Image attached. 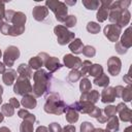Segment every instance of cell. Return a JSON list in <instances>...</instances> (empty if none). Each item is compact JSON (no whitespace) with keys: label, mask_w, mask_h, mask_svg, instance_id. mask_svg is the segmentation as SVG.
I'll list each match as a JSON object with an SVG mask.
<instances>
[{"label":"cell","mask_w":132,"mask_h":132,"mask_svg":"<svg viewBox=\"0 0 132 132\" xmlns=\"http://www.w3.org/2000/svg\"><path fill=\"white\" fill-rule=\"evenodd\" d=\"M32 92V85L30 82V79L18 76L14 84H13V93L20 96H25L27 94H30Z\"/></svg>","instance_id":"cell-5"},{"label":"cell","mask_w":132,"mask_h":132,"mask_svg":"<svg viewBox=\"0 0 132 132\" xmlns=\"http://www.w3.org/2000/svg\"><path fill=\"white\" fill-rule=\"evenodd\" d=\"M124 132H132V127L131 126H128L127 128L124 129Z\"/></svg>","instance_id":"cell-57"},{"label":"cell","mask_w":132,"mask_h":132,"mask_svg":"<svg viewBox=\"0 0 132 132\" xmlns=\"http://www.w3.org/2000/svg\"><path fill=\"white\" fill-rule=\"evenodd\" d=\"M117 112H119V119L123 122H131L132 111L129 107L126 106L124 102H120L117 106Z\"/></svg>","instance_id":"cell-11"},{"label":"cell","mask_w":132,"mask_h":132,"mask_svg":"<svg viewBox=\"0 0 132 132\" xmlns=\"http://www.w3.org/2000/svg\"><path fill=\"white\" fill-rule=\"evenodd\" d=\"M79 129H80V132H92L95 129V127H94V125L92 123L86 121V122H82L80 124Z\"/></svg>","instance_id":"cell-41"},{"label":"cell","mask_w":132,"mask_h":132,"mask_svg":"<svg viewBox=\"0 0 132 132\" xmlns=\"http://www.w3.org/2000/svg\"><path fill=\"white\" fill-rule=\"evenodd\" d=\"M52 77V73L45 71L42 68L36 70L33 73L34 85L32 87V92L35 97H41L48 91Z\"/></svg>","instance_id":"cell-1"},{"label":"cell","mask_w":132,"mask_h":132,"mask_svg":"<svg viewBox=\"0 0 132 132\" xmlns=\"http://www.w3.org/2000/svg\"><path fill=\"white\" fill-rule=\"evenodd\" d=\"M102 111L104 112V114L107 118H111V117L116 116V113H117V107L114 105H107V106L104 107V109Z\"/></svg>","instance_id":"cell-39"},{"label":"cell","mask_w":132,"mask_h":132,"mask_svg":"<svg viewBox=\"0 0 132 132\" xmlns=\"http://www.w3.org/2000/svg\"><path fill=\"white\" fill-rule=\"evenodd\" d=\"M1 56H2V52H1V50H0V58H1Z\"/></svg>","instance_id":"cell-64"},{"label":"cell","mask_w":132,"mask_h":132,"mask_svg":"<svg viewBox=\"0 0 132 132\" xmlns=\"http://www.w3.org/2000/svg\"><path fill=\"white\" fill-rule=\"evenodd\" d=\"M121 98L124 100V102H130V101H131V99H132V89H131V85H128L127 87H125V88L123 89Z\"/></svg>","instance_id":"cell-34"},{"label":"cell","mask_w":132,"mask_h":132,"mask_svg":"<svg viewBox=\"0 0 132 132\" xmlns=\"http://www.w3.org/2000/svg\"><path fill=\"white\" fill-rule=\"evenodd\" d=\"M1 112L3 113L4 117H12L14 114V108L9 104V103H5L2 105L1 107Z\"/></svg>","instance_id":"cell-36"},{"label":"cell","mask_w":132,"mask_h":132,"mask_svg":"<svg viewBox=\"0 0 132 132\" xmlns=\"http://www.w3.org/2000/svg\"><path fill=\"white\" fill-rule=\"evenodd\" d=\"M6 71V66L3 62H0V74H3Z\"/></svg>","instance_id":"cell-55"},{"label":"cell","mask_w":132,"mask_h":132,"mask_svg":"<svg viewBox=\"0 0 132 132\" xmlns=\"http://www.w3.org/2000/svg\"><path fill=\"white\" fill-rule=\"evenodd\" d=\"M102 73H103V67L100 64H92L89 69V72H88V74L93 77H97V76L101 75Z\"/></svg>","instance_id":"cell-30"},{"label":"cell","mask_w":132,"mask_h":132,"mask_svg":"<svg viewBox=\"0 0 132 132\" xmlns=\"http://www.w3.org/2000/svg\"><path fill=\"white\" fill-rule=\"evenodd\" d=\"M65 118H66V121L69 123V124H75L77 121H78V118H79V112L70 104V105H67L66 107V111H65Z\"/></svg>","instance_id":"cell-18"},{"label":"cell","mask_w":132,"mask_h":132,"mask_svg":"<svg viewBox=\"0 0 132 132\" xmlns=\"http://www.w3.org/2000/svg\"><path fill=\"white\" fill-rule=\"evenodd\" d=\"M26 109H34L37 105V100L36 97L34 95L31 94H27L25 96H23L21 102H20Z\"/></svg>","instance_id":"cell-19"},{"label":"cell","mask_w":132,"mask_h":132,"mask_svg":"<svg viewBox=\"0 0 132 132\" xmlns=\"http://www.w3.org/2000/svg\"><path fill=\"white\" fill-rule=\"evenodd\" d=\"M112 1L110 0H101L100 1V6L98 7L97 13H96V19L99 23H103L108 19V13H109V7Z\"/></svg>","instance_id":"cell-8"},{"label":"cell","mask_w":132,"mask_h":132,"mask_svg":"<svg viewBox=\"0 0 132 132\" xmlns=\"http://www.w3.org/2000/svg\"><path fill=\"white\" fill-rule=\"evenodd\" d=\"M2 94H3V87L0 85V96H1Z\"/></svg>","instance_id":"cell-61"},{"label":"cell","mask_w":132,"mask_h":132,"mask_svg":"<svg viewBox=\"0 0 132 132\" xmlns=\"http://www.w3.org/2000/svg\"><path fill=\"white\" fill-rule=\"evenodd\" d=\"M106 129L109 130L110 132H118L120 129V124H119V118L117 116H113L111 118H108L106 121Z\"/></svg>","instance_id":"cell-24"},{"label":"cell","mask_w":132,"mask_h":132,"mask_svg":"<svg viewBox=\"0 0 132 132\" xmlns=\"http://www.w3.org/2000/svg\"><path fill=\"white\" fill-rule=\"evenodd\" d=\"M20 55L21 53L19 47L14 45H9L3 53V63L5 64V66H8L10 68L13 66L14 62L20 58Z\"/></svg>","instance_id":"cell-6"},{"label":"cell","mask_w":132,"mask_h":132,"mask_svg":"<svg viewBox=\"0 0 132 132\" xmlns=\"http://www.w3.org/2000/svg\"><path fill=\"white\" fill-rule=\"evenodd\" d=\"M103 34L109 41L117 42V41H119V38L121 37L122 28L117 24H109L104 27Z\"/></svg>","instance_id":"cell-7"},{"label":"cell","mask_w":132,"mask_h":132,"mask_svg":"<svg viewBox=\"0 0 132 132\" xmlns=\"http://www.w3.org/2000/svg\"><path fill=\"white\" fill-rule=\"evenodd\" d=\"M16 72L19 74V76H23V77H26L28 79H31L33 78V72H32V69L29 67V65L25 64V63H22L18 66V69H16Z\"/></svg>","instance_id":"cell-22"},{"label":"cell","mask_w":132,"mask_h":132,"mask_svg":"<svg viewBox=\"0 0 132 132\" xmlns=\"http://www.w3.org/2000/svg\"><path fill=\"white\" fill-rule=\"evenodd\" d=\"M66 103L61 99L60 95L56 92H51L45 96V103L43 110L46 113L60 116L66 111Z\"/></svg>","instance_id":"cell-2"},{"label":"cell","mask_w":132,"mask_h":132,"mask_svg":"<svg viewBox=\"0 0 132 132\" xmlns=\"http://www.w3.org/2000/svg\"><path fill=\"white\" fill-rule=\"evenodd\" d=\"M102 112H103V111H102V109L96 106V107L93 109V111H92L91 113H89V116H90V117H92V118H95V119H97V118H98V117H99V116H100Z\"/></svg>","instance_id":"cell-46"},{"label":"cell","mask_w":132,"mask_h":132,"mask_svg":"<svg viewBox=\"0 0 132 132\" xmlns=\"http://www.w3.org/2000/svg\"><path fill=\"white\" fill-rule=\"evenodd\" d=\"M123 89H124V87L123 86H117V87H114V93H116V98H121V96H122V92H123Z\"/></svg>","instance_id":"cell-51"},{"label":"cell","mask_w":132,"mask_h":132,"mask_svg":"<svg viewBox=\"0 0 132 132\" xmlns=\"http://www.w3.org/2000/svg\"><path fill=\"white\" fill-rule=\"evenodd\" d=\"M5 2L0 1V25L3 23V20L5 18Z\"/></svg>","instance_id":"cell-44"},{"label":"cell","mask_w":132,"mask_h":132,"mask_svg":"<svg viewBox=\"0 0 132 132\" xmlns=\"http://www.w3.org/2000/svg\"><path fill=\"white\" fill-rule=\"evenodd\" d=\"M92 132H103V129L102 128H95Z\"/></svg>","instance_id":"cell-59"},{"label":"cell","mask_w":132,"mask_h":132,"mask_svg":"<svg viewBox=\"0 0 132 132\" xmlns=\"http://www.w3.org/2000/svg\"><path fill=\"white\" fill-rule=\"evenodd\" d=\"M76 23H77V19H76V16L73 15V14H70V15H67L66 20L64 21V25H63V26H65V27L68 29V28H72V27H74V26L76 25Z\"/></svg>","instance_id":"cell-37"},{"label":"cell","mask_w":132,"mask_h":132,"mask_svg":"<svg viewBox=\"0 0 132 132\" xmlns=\"http://www.w3.org/2000/svg\"><path fill=\"white\" fill-rule=\"evenodd\" d=\"M36 122V118L34 114L29 113L27 118L23 120L20 125V132H34V123Z\"/></svg>","instance_id":"cell-14"},{"label":"cell","mask_w":132,"mask_h":132,"mask_svg":"<svg viewBox=\"0 0 132 132\" xmlns=\"http://www.w3.org/2000/svg\"><path fill=\"white\" fill-rule=\"evenodd\" d=\"M63 63L67 68H70V69H78L81 66L80 58L72 54H66L63 57Z\"/></svg>","instance_id":"cell-10"},{"label":"cell","mask_w":132,"mask_h":132,"mask_svg":"<svg viewBox=\"0 0 132 132\" xmlns=\"http://www.w3.org/2000/svg\"><path fill=\"white\" fill-rule=\"evenodd\" d=\"M28 65H29V67L31 69L38 70V69H41V67L43 66V62H42V60H41V58L39 56H36V57H32L29 60Z\"/></svg>","instance_id":"cell-27"},{"label":"cell","mask_w":132,"mask_h":132,"mask_svg":"<svg viewBox=\"0 0 132 132\" xmlns=\"http://www.w3.org/2000/svg\"><path fill=\"white\" fill-rule=\"evenodd\" d=\"M82 54L88 58H93L96 55V48L92 45H85L82 48Z\"/></svg>","instance_id":"cell-38"},{"label":"cell","mask_w":132,"mask_h":132,"mask_svg":"<svg viewBox=\"0 0 132 132\" xmlns=\"http://www.w3.org/2000/svg\"><path fill=\"white\" fill-rule=\"evenodd\" d=\"M47 129H48V132H61L62 131V127L60 126L59 123H56V122L51 123Z\"/></svg>","instance_id":"cell-42"},{"label":"cell","mask_w":132,"mask_h":132,"mask_svg":"<svg viewBox=\"0 0 132 132\" xmlns=\"http://www.w3.org/2000/svg\"><path fill=\"white\" fill-rule=\"evenodd\" d=\"M78 112L80 113H91L93 111V109L96 107L95 104L89 102V101H76V102H73L71 104Z\"/></svg>","instance_id":"cell-12"},{"label":"cell","mask_w":132,"mask_h":132,"mask_svg":"<svg viewBox=\"0 0 132 132\" xmlns=\"http://www.w3.org/2000/svg\"><path fill=\"white\" fill-rule=\"evenodd\" d=\"M18 77V72L16 70H13V69H8L6 70L3 74H2V80L4 82V85L6 86H11L14 84L15 79Z\"/></svg>","instance_id":"cell-21"},{"label":"cell","mask_w":132,"mask_h":132,"mask_svg":"<svg viewBox=\"0 0 132 132\" xmlns=\"http://www.w3.org/2000/svg\"><path fill=\"white\" fill-rule=\"evenodd\" d=\"M84 46H85V45H84L81 39H79V38H74V39L68 44L69 50H70L74 55H79V54H81Z\"/></svg>","instance_id":"cell-23"},{"label":"cell","mask_w":132,"mask_h":132,"mask_svg":"<svg viewBox=\"0 0 132 132\" xmlns=\"http://www.w3.org/2000/svg\"><path fill=\"white\" fill-rule=\"evenodd\" d=\"M107 119H108V118H107L105 114H103V112H102V113H101V114H100V116H99V117H98L96 120H97V121H98L100 124H104V123H106Z\"/></svg>","instance_id":"cell-52"},{"label":"cell","mask_w":132,"mask_h":132,"mask_svg":"<svg viewBox=\"0 0 132 132\" xmlns=\"http://www.w3.org/2000/svg\"><path fill=\"white\" fill-rule=\"evenodd\" d=\"M13 108H19L20 107V105H21V103H20V101L16 99V98H14V97H11L10 99H9V102H8Z\"/></svg>","instance_id":"cell-47"},{"label":"cell","mask_w":132,"mask_h":132,"mask_svg":"<svg viewBox=\"0 0 132 132\" xmlns=\"http://www.w3.org/2000/svg\"><path fill=\"white\" fill-rule=\"evenodd\" d=\"M131 27H128L125 31H124V33H123V35L121 36V39H120V41H117L123 48H125V50H129L131 46H132V37H131Z\"/></svg>","instance_id":"cell-16"},{"label":"cell","mask_w":132,"mask_h":132,"mask_svg":"<svg viewBox=\"0 0 132 132\" xmlns=\"http://www.w3.org/2000/svg\"><path fill=\"white\" fill-rule=\"evenodd\" d=\"M43 66H45V68L50 71V73H54V72H56L58 69L62 68V66H63V65L60 63V61H59V59H58V58L48 56V57H47V59L45 60V62H44V65H43Z\"/></svg>","instance_id":"cell-17"},{"label":"cell","mask_w":132,"mask_h":132,"mask_svg":"<svg viewBox=\"0 0 132 132\" xmlns=\"http://www.w3.org/2000/svg\"><path fill=\"white\" fill-rule=\"evenodd\" d=\"M103 132H110L109 130H107V129H103Z\"/></svg>","instance_id":"cell-62"},{"label":"cell","mask_w":132,"mask_h":132,"mask_svg":"<svg viewBox=\"0 0 132 132\" xmlns=\"http://www.w3.org/2000/svg\"><path fill=\"white\" fill-rule=\"evenodd\" d=\"M101 102L102 103H112L116 100V93L113 87H106L101 92Z\"/></svg>","instance_id":"cell-15"},{"label":"cell","mask_w":132,"mask_h":132,"mask_svg":"<svg viewBox=\"0 0 132 132\" xmlns=\"http://www.w3.org/2000/svg\"><path fill=\"white\" fill-rule=\"evenodd\" d=\"M114 50H116V52L119 54V55H124V54H126L127 53V50H125V48H123L118 42H116V45H114Z\"/></svg>","instance_id":"cell-50"},{"label":"cell","mask_w":132,"mask_h":132,"mask_svg":"<svg viewBox=\"0 0 132 132\" xmlns=\"http://www.w3.org/2000/svg\"><path fill=\"white\" fill-rule=\"evenodd\" d=\"M75 131H76L75 126L69 124V125H66L64 128H62V131L61 132H75Z\"/></svg>","instance_id":"cell-49"},{"label":"cell","mask_w":132,"mask_h":132,"mask_svg":"<svg viewBox=\"0 0 132 132\" xmlns=\"http://www.w3.org/2000/svg\"><path fill=\"white\" fill-rule=\"evenodd\" d=\"M0 132H11V131H10L9 128L3 126V127H0Z\"/></svg>","instance_id":"cell-56"},{"label":"cell","mask_w":132,"mask_h":132,"mask_svg":"<svg viewBox=\"0 0 132 132\" xmlns=\"http://www.w3.org/2000/svg\"><path fill=\"white\" fill-rule=\"evenodd\" d=\"M92 89V82L90 81L89 78L87 77H82L80 78V82H79V91L81 93H86V92H89L91 91Z\"/></svg>","instance_id":"cell-32"},{"label":"cell","mask_w":132,"mask_h":132,"mask_svg":"<svg viewBox=\"0 0 132 132\" xmlns=\"http://www.w3.org/2000/svg\"><path fill=\"white\" fill-rule=\"evenodd\" d=\"M130 19H131L130 11L128 9H125L123 11V13H122V15H121V18H120V20H119V22H118L117 25H119L121 28H123V27H125V26H127L129 24Z\"/></svg>","instance_id":"cell-28"},{"label":"cell","mask_w":132,"mask_h":132,"mask_svg":"<svg viewBox=\"0 0 132 132\" xmlns=\"http://www.w3.org/2000/svg\"><path fill=\"white\" fill-rule=\"evenodd\" d=\"M35 132H48V129L45 126H38L37 129L35 130Z\"/></svg>","instance_id":"cell-54"},{"label":"cell","mask_w":132,"mask_h":132,"mask_svg":"<svg viewBox=\"0 0 132 132\" xmlns=\"http://www.w3.org/2000/svg\"><path fill=\"white\" fill-rule=\"evenodd\" d=\"M25 32V26H16V25H10L8 35L12 37H16L22 35Z\"/></svg>","instance_id":"cell-29"},{"label":"cell","mask_w":132,"mask_h":132,"mask_svg":"<svg viewBox=\"0 0 132 132\" xmlns=\"http://www.w3.org/2000/svg\"><path fill=\"white\" fill-rule=\"evenodd\" d=\"M93 82H94V85H96V86H98V87L106 88V87H108V85H109V77H108L107 74H105V73L103 72L101 75H99V76H97V77H94Z\"/></svg>","instance_id":"cell-26"},{"label":"cell","mask_w":132,"mask_h":132,"mask_svg":"<svg viewBox=\"0 0 132 132\" xmlns=\"http://www.w3.org/2000/svg\"><path fill=\"white\" fill-rule=\"evenodd\" d=\"M122 69V61L120 58L112 56L110 58H108L107 60V71L110 75L112 76H117L119 75V73L121 72Z\"/></svg>","instance_id":"cell-9"},{"label":"cell","mask_w":132,"mask_h":132,"mask_svg":"<svg viewBox=\"0 0 132 132\" xmlns=\"http://www.w3.org/2000/svg\"><path fill=\"white\" fill-rule=\"evenodd\" d=\"M9 28H10V25L6 22H3L1 25H0V32L3 34V35H8V32H9Z\"/></svg>","instance_id":"cell-43"},{"label":"cell","mask_w":132,"mask_h":132,"mask_svg":"<svg viewBox=\"0 0 132 132\" xmlns=\"http://www.w3.org/2000/svg\"><path fill=\"white\" fill-rule=\"evenodd\" d=\"M82 5L89 10H96L100 6V1H98V0H82Z\"/></svg>","instance_id":"cell-33"},{"label":"cell","mask_w":132,"mask_h":132,"mask_svg":"<svg viewBox=\"0 0 132 132\" xmlns=\"http://www.w3.org/2000/svg\"><path fill=\"white\" fill-rule=\"evenodd\" d=\"M3 120H4V116H3V113H2V112H0V123H1V122H3Z\"/></svg>","instance_id":"cell-60"},{"label":"cell","mask_w":132,"mask_h":132,"mask_svg":"<svg viewBox=\"0 0 132 132\" xmlns=\"http://www.w3.org/2000/svg\"><path fill=\"white\" fill-rule=\"evenodd\" d=\"M45 6L47 7V9L50 8L54 14L55 18L58 22L60 23H64V21L67 18V13H68V7L67 5L59 0H46L45 1Z\"/></svg>","instance_id":"cell-3"},{"label":"cell","mask_w":132,"mask_h":132,"mask_svg":"<svg viewBox=\"0 0 132 132\" xmlns=\"http://www.w3.org/2000/svg\"><path fill=\"white\" fill-rule=\"evenodd\" d=\"M14 10H12V9H8V10H6L5 11V18H4V20H5V22L6 23H11V20H12V16H13V14H14Z\"/></svg>","instance_id":"cell-45"},{"label":"cell","mask_w":132,"mask_h":132,"mask_svg":"<svg viewBox=\"0 0 132 132\" xmlns=\"http://www.w3.org/2000/svg\"><path fill=\"white\" fill-rule=\"evenodd\" d=\"M80 78H82V75L78 69H71V71L68 73V76H67V80L69 82H75Z\"/></svg>","instance_id":"cell-31"},{"label":"cell","mask_w":132,"mask_h":132,"mask_svg":"<svg viewBox=\"0 0 132 132\" xmlns=\"http://www.w3.org/2000/svg\"><path fill=\"white\" fill-rule=\"evenodd\" d=\"M123 79H124V81H126L128 85H131V81H132V80H131V77H130V70H129L128 73L123 77Z\"/></svg>","instance_id":"cell-53"},{"label":"cell","mask_w":132,"mask_h":132,"mask_svg":"<svg viewBox=\"0 0 132 132\" xmlns=\"http://www.w3.org/2000/svg\"><path fill=\"white\" fill-rule=\"evenodd\" d=\"M32 15L35 21L43 22L46 19V16L48 15V9L45 5H36L33 7Z\"/></svg>","instance_id":"cell-13"},{"label":"cell","mask_w":132,"mask_h":132,"mask_svg":"<svg viewBox=\"0 0 132 132\" xmlns=\"http://www.w3.org/2000/svg\"><path fill=\"white\" fill-rule=\"evenodd\" d=\"M29 111L26 109V108H22V109H19V111H18V116L21 118V119H25V118H27L28 116H29Z\"/></svg>","instance_id":"cell-48"},{"label":"cell","mask_w":132,"mask_h":132,"mask_svg":"<svg viewBox=\"0 0 132 132\" xmlns=\"http://www.w3.org/2000/svg\"><path fill=\"white\" fill-rule=\"evenodd\" d=\"M54 33L57 36V41L60 45L69 44L75 38V33L69 31L63 25H57L54 28Z\"/></svg>","instance_id":"cell-4"},{"label":"cell","mask_w":132,"mask_h":132,"mask_svg":"<svg viewBox=\"0 0 132 132\" xmlns=\"http://www.w3.org/2000/svg\"><path fill=\"white\" fill-rule=\"evenodd\" d=\"M64 3H65L66 5H67V4H69V5H74V4L76 3V1H75V0H74V1H71V2H69V1H66V2H64Z\"/></svg>","instance_id":"cell-58"},{"label":"cell","mask_w":132,"mask_h":132,"mask_svg":"<svg viewBox=\"0 0 132 132\" xmlns=\"http://www.w3.org/2000/svg\"><path fill=\"white\" fill-rule=\"evenodd\" d=\"M2 100H3V99H2V97H1V96H0V104H1V103H2Z\"/></svg>","instance_id":"cell-63"},{"label":"cell","mask_w":132,"mask_h":132,"mask_svg":"<svg viewBox=\"0 0 132 132\" xmlns=\"http://www.w3.org/2000/svg\"><path fill=\"white\" fill-rule=\"evenodd\" d=\"M100 30H101V27L96 22H89L87 24V31L91 34H97L100 32Z\"/></svg>","instance_id":"cell-35"},{"label":"cell","mask_w":132,"mask_h":132,"mask_svg":"<svg viewBox=\"0 0 132 132\" xmlns=\"http://www.w3.org/2000/svg\"><path fill=\"white\" fill-rule=\"evenodd\" d=\"M99 97H100V95H99V92L97 90H91L89 92L81 93L79 101H89V102L95 104L99 100Z\"/></svg>","instance_id":"cell-20"},{"label":"cell","mask_w":132,"mask_h":132,"mask_svg":"<svg viewBox=\"0 0 132 132\" xmlns=\"http://www.w3.org/2000/svg\"><path fill=\"white\" fill-rule=\"evenodd\" d=\"M26 21H27V16L24 12L15 11L13 16H12L11 23H12V25H16V26H25Z\"/></svg>","instance_id":"cell-25"},{"label":"cell","mask_w":132,"mask_h":132,"mask_svg":"<svg viewBox=\"0 0 132 132\" xmlns=\"http://www.w3.org/2000/svg\"><path fill=\"white\" fill-rule=\"evenodd\" d=\"M91 65H92V62L89 61V60H85V61L81 62V66H80V70L79 71H80V73H81L82 76H85V75L88 74Z\"/></svg>","instance_id":"cell-40"}]
</instances>
